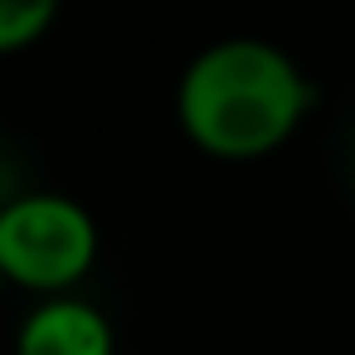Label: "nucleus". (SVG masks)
I'll return each mask as SVG.
<instances>
[{
	"instance_id": "obj_1",
	"label": "nucleus",
	"mask_w": 355,
	"mask_h": 355,
	"mask_svg": "<svg viewBox=\"0 0 355 355\" xmlns=\"http://www.w3.org/2000/svg\"><path fill=\"white\" fill-rule=\"evenodd\" d=\"M311 112V83L268 40L234 35L200 49L175 83L185 141L214 161H263L292 141Z\"/></svg>"
},
{
	"instance_id": "obj_2",
	"label": "nucleus",
	"mask_w": 355,
	"mask_h": 355,
	"mask_svg": "<svg viewBox=\"0 0 355 355\" xmlns=\"http://www.w3.org/2000/svg\"><path fill=\"white\" fill-rule=\"evenodd\" d=\"M98 263V224L93 214L59 195L30 190L0 205V272L40 302L69 297Z\"/></svg>"
},
{
	"instance_id": "obj_3",
	"label": "nucleus",
	"mask_w": 355,
	"mask_h": 355,
	"mask_svg": "<svg viewBox=\"0 0 355 355\" xmlns=\"http://www.w3.org/2000/svg\"><path fill=\"white\" fill-rule=\"evenodd\" d=\"M15 355H117L112 321L83 297H49L40 302L15 336Z\"/></svg>"
},
{
	"instance_id": "obj_4",
	"label": "nucleus",
	"mask_w": 355,
	"mask_h": 355,
	"mask_svg": "<svg viewBox=\"0 0 355 355\" xmlns=\"http://www.w3.org/2000/svg\"><path fill=\"white\" fill-rule=\"evenodd\" d=\"M59 0H0V54H20L49 35Z\"/></svg>"
}]
</instances>
